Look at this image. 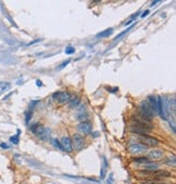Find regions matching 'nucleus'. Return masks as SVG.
Here are the masks:
<instances>
[{"mask_svg": "<svg viewBox=\"0 0 176 184\" xmlns=\"http://www.w3.org/2000/svg\"><path fill=\"white\" fill-rule=\"evenodd\" d=\"M130 29H131V27H129V29H127V30H125V31H123V32H122V33H121L120 35H118V36H115V38H114V40H118V39H120V38H122V37H123V36H124V35H125V34H126V33H127V32H128V31H129Z\"/></svg>", "mask_w": 176, "mask_h": 184, "instance_id": "nucleus-22", "label": "nucleus"}, {"mask_svg": "<svg viewBox=\"0 0 176 184\" xmlns=\"http://www.w3.org/2000/svg\"><path fill=\"white\" fill-rule=\"evenodd\" d=\"M71 141H72L73 148H75L76 150H81L83 147H84V145H85L84 137H82L80 134H74L73 135V139Z\"/></svg>", "mask_w": 176, "mask_h": 184, "instance_id": "nucleus-6", "label": "nucleus"}, {"mask_svg": "<svg viewBox=\"0 0 176 184\" xmlns=\"http://www.w3.org/2000/svg\"><path fill=\"white\" fill-rule=\"evenodd\" d=\"M10 83L8 82H0V94L4 93L6 90H8L9 88H10Z\"/></svg>", "mask_w": 176, "mask_h": 184, "instance_id": "nucleus-16", "label": "nucleus"}, {"mask_svg": "<svg viewBox=\"0 0 176 184\" xmlns=\"http://www.w3.org/2000/svg\"><path fill=\"white\" fill-rule=\"evenodd\" d=\"M157 106H158V113L159 116L164 119V120H168V117H166V112H165V106H164V100L162 97L158 96L157 97Z\"/></svg>", "mask_w": 176, "mask_h": 184, "instance_id": "nucleus-7", "label": "nucleus"}, {"mask_svg": "<svg viewBox=\"0 0 176 184\" xmlns=\"http://www.w3.org/2000/svg\"><path fill=\"white\" fill-rule=\"evenodd\" d=\"M31 117H32V111H28V112H26V122H28V121H30Z\"/></svg>", "mask_w": 176, "mask_h": 184, "instance_id": "nucleus-25", "label": "nucleus"}, {"mask_svg": "<svg viewBox=\"0 0 176 184\" xmlns=\"http://www.w3.org/2000/svg\"><path fill=\"white\" fill-rule=\"evenodd\" d=\"M74 52H75V48L72 47V46H67L65 48V53H67V54H72Z\"/></svg>", "mask_w": 176, "mask_h": 184, "instance_id": "nucleus-21", "label": "nucleus"}, {"mask_svg": "<svg viewBox=\"0 0 176 184\" xmlns=\"http://www.w3.org/2000/svg\"><path fill=\"white\" fill-rule=\"evenodd\" d=\"M148 149V147L143 145L141 143H131L129 144L128 146V150L130 154L133 155H140V154H144L146 153Z\"/></svg>", "mask_w": 176, "mask_h": 184, "instance_id": "nucleus-4", "label": "nucleus"}, {"mask_svg": "<svg viewBox=\"0 0 176 184\" xmlns=\"http://www.w3.org/2000/svg\"><path fill=\"white\" fill-rule=\"evenodd\" d=\"M51 143H52V145H53L55 147H57V148H59V149H61V150H63V147H62V145H61V143H60L58 140H56V139H52V140H51Z\"/></svg>", "mask_w": 176, "mask_h": 184, "instance_id": "nucleus-19", "label": "nucleus"}, {"mask_svg": "<svg viewBox=\"0 0 176 184\" xmlns=\"http://www.w3.org/2000/svg\"><path fill=\"white\" fill-rule=\"evenodd\" d=\"M169 107H170V108L172 107V112H173V113H175V99H174V98H172V102L170 100V103H169Z\"/></svg>", "mask_w": 176, "mask_h": 184, "instance_id": "nucleus-23", "label": "nucleus"}, {"mask_svg": "<svg viewBox=\"0 0 176 184\" xmlns=\"http://www.w3.org/2000/svg\"><path fill=\"white\" fill-rule=\"evenodd\" d=\"M19 134H20V131H17V134H16V135L10 137V141H11L13 144H17V143H19Z\"/></svg>", "mask_w": 176, "mask_h": 184, "instance_id": "nucleus-20", "label": "nucleus"}, {"mask_svg": "<svg viewBox=\"0 0 176 184\" xmlns=\"http://www.w3.org/2000/svg\"><path fill=\"white\" fill-rule=\"evenodd\" d=\"M36 84H37L38 87H40V86H42V82L39 81V80H37V81H36Z\"/></svg>", "mask_w": 176, "mask_h": 184, "instance_id": "nucleus-27", "label": "nucleus"}, {"mask_svg": "<svg viewBox=\"0 0 176 184\" xmlns=\"http://www.w3.org/2000/svg\"><path fill=\"white\" fill-rule=\"evenodd\" d=\"M139 113L143 117V119H145V121H151V119L153 118V111L151 110L150 106H149L147 100H144V102L140 103L139 105Z\"/></svg>", "mask_w": 176, "mask_h": 184, "instance_id": "nucleus-3", "label": "nucleus"}, {"mask_svg": "<svg viewBox=\"0 0 176 184\" xmlns=\"http://www.w3.org/2000/svg\"><path fill=\"white\" fill-rule=\"evenodd\" d=\"M80 103H81V98L78 96H72L70 97V100H69V104L72 108H75V107H78L80 106Z\"/></svg>", "mask_w": 176, "mask_h": 184, "instance_id": "nucleus-15", "label": "nucleus"}, {"mask_svg": "<svg viewBox=\"0 0 176 184\" xmlns=\"http://www.w3.org/2000/svg\"><path fill=\"white\" fill-rule=\"evenodd\" d=\"M150 124L148 123V121H144V122H139V121H136L134 124H131L129 130L133 132V133H136L138 135H148V133L150 132Z\"/></svg>", "mask_w": 176, "mask_h": 184, "instance_id": "nucleus-2", "label": "nucleus"}, {"mask_svg": "<svg viewBox=\"0 0 176 184\" xmlns=\"http://www.w3.org/2000/svg\"><path fill=\"white\" fill-rule=\"evenodd\" d=\"M69 63H70V60H66V61H64V62H62V63H61V64H60V66L58 67V69H59V70H62L63 68H65V67L67 66V64H69Z\"/></svg>", "mask_w": 176, "mask_h": 184, "instance_id": "nucleus-24", "label": "nucleus"}, {"mask_svg": "<svg viewBox=\"0 0 176 184\" xmlns=\"http://www.w3.org/2000/svg\"><path fill=\"white\" fill-rule=\"evenodd\" d=\"M78 130L81 131V133H83L85 135L90 134L91 131H92V125L89 122L84 121V122H81L80 124H78Z\"/></svg>", "mask_w": 176, "mask_h": 184, "instance_id": "nucleus-9", "label": "nucleus"}, {"mask_svg": "<svg viewBox=\"0 0 176 184\" xmlns=\"http://www.w3.org/2000/svg\"><path fill=\"white\" fill-rule=\"evenodd\" d=\"M149 12H150V11H149V10H146L143 14H141V17H145V16H147V14H149Z\"/></svg>", "mask_w": 176, "mask_h": 184, "instance_id": "nucleus-28", "label": "nucleus"}, {"mask_svg": "<svg viewBox=\"0 0 176 184\" xmlns=\"http://www.w3.org/2000/svg\"><path fill=\"white\" fill-rule=\"evenodd\" d=\"M76 118L80 121H82V122H84L86 119L88 118V113L86 111V107L85 106H81L80 108H78V110L76 111Z\"/></svg>", "mask_w": 176, "mask_h": 184, "instance_id": "nucleus-11", "label": "nucleus"}, {"mask_svg": "<svg viewBox=\"0 0 176 184\" xmlns=\"http://www.w3.org/2000/svg\"><path fill=\"white\" fill-rule=\"evenodd\" d=\"M113 32V29H108V30H105V31H103V32H101L100 34H98L97 35V38H102V37H107V36H109V35H111V33Z\"/></svg>", "mask_w": 176, "mask_h": 184, "instance_id": "nucleus-17", "label": "nucleus"}, {"mask_svg": "<svg viewBox=\"0 0 176 184\" xmlns=\"http://www.w3.org/2000/svg\"><path fill=\"white\" fill-rule=\"evenodd\" d=\"M61 145H62L63 147V150L65 151H69V153H71L73 150V145H72V141L70 137L67 136H63L62 139H61Z\"/></svg>", "mask_w": 176, "mask_h": 184, "instance_id": "nucleus-10", "label": "nucleus"}, {"mask_svg": "<svg viewBox=\"0 0 176 184\" xmlns=\"http://www.w3.org/2000/svg\"><path fill=\"white\" fill-rule=\"evenodd\" d=\"M162 157H163V151L159 150V149H153L148 154V159H150L152 161L153 160H160Z\"/></svg>", "mask_w": 176, "mask_h": 184, "instance_id": "nucleus-12", "label": "nucleus"}, {"mask_svg": "<svg viewBox=\"0 0 176 184\" xmlns=\"http://www.w3.org/2000/svg\"><path fill=\"white\" fill-rule=\"evenodd\" d=\"M157 3H159V1H154V2H152V3H151V6L153 7V6H155Z\"/></svg>", "mask_w": 176, "mask_h": 184, "instance_id": "nucleus-29", "label": "nucleus"}, {"mask_svg": "<svg viewBox=\"0 0 176 184\" xmlns=\"http://www.w3.org/2000/svg\"><path fill=\"white\" fill-rule=\"evenodd\" d=\"M141 168L146 171H155L159 169V165L153 161H145L144 163H141Z\"/></svg>", "mask_w": 176, "mask_h": 184, "instance_id": "nucleus-13", "label": "nucleus"}, {"mask_svg": "<svg viewBox=\"0 0 176 184\" xmlns=\"http://www.w3.org/2000/svg\"><path fill=\"white\" fill-rule=\"evenodd\" d=\"M138 139L143 145L147 146V147H151V146H157L159 145V141L154 137L150 136V135H138Z\"/></svg>", "mask_w": 176, "mask_h": 184, "instance_id": "nucleus-5", "label": "nucleus"}, {"mask_svg": "<svg viewBox=\"0 0 176 184\" xmlns=\"http://www.w3.org/2000/svg\"><path fill=\"white\" fill-rule=\"evenodd\" d=\"M165 163L169 164V165H172V167H175V163H176V160H175V156L173 155L172 157L170 156V157L165 160Z\"/></svg>", "mask_w": 176, "mask_h": 184, "instance_id": "nucleus-18", "label": "nucleus"}, {"mask_svg": "<svg viewBox=\"0 0 176 184\" xmlns=\"http://www.w3.org/2000/svg\"><path fill=\"white\" fill-rule=\"evenodd\" d=\"M0 147H1V148H3V149H9V148H10V147H9L6 143H1V144H0Z\"/></svg>", "mask_w": 176, "mask_h": 184, "instance_id": "nucleus-26", "label": "nucleus"}, {"mask_svg": "<svg viewBox=\"0 0 176 184\" xmlns=\"http://www.w3.org/2000/svg\"><path fill=\"white\" fill-rule=\"evenodd\" d=\"M147 102L149 104V106H150L151 110L153 111V114L158 113V106H157V97L154 96H149L148 99H147Z\"/></svg>", "mask_w": 176, "mask_h": 184, "instance_id": "nucleus-14", "label": "nucleus"}, {"mask_svg": "<svg viewBox=\"0 0 176 184\" xmlns=\"http://www.w3.org/2000/svg\"><path fill=\"white\" fill-rule=\"evenodd\" d=\"M53 97L58 100L60 104H66V103H69L71 95H70L67 91H61V93H56L53 95Z\"/></svg>", "mask_w": 176, "mask_h": 184, "instance_id": "nucleus-8", "label": "nucleus"}, {"mask_svg": "<svg viewBox=\"0 0 176 184\" xmlns=\"http://www.w3.org/2000/svg\"><path fill=\"white\" fill-rule=\"evenodd\" d=\"M31 130L32 132L36 135L38 139L42 140V141H46L48 140L49 137H50V134H51V131H50V128L46 127V126H42L40 125L39 123H35L31 126Z\"/></svg>", "mask_w": 176, "mask_h": 184, "instance_id": "nucleus-1", "label": "nucleus"}]
</instances>
